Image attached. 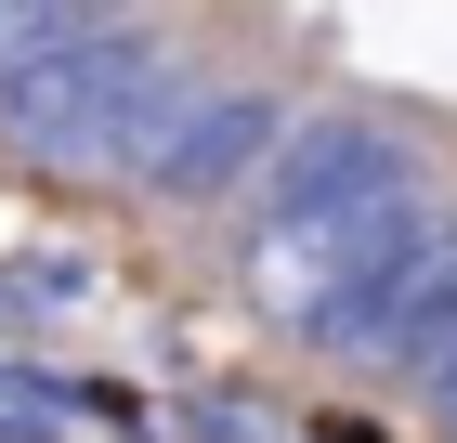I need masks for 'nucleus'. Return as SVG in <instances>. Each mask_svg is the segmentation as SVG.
<instances>
[{
  "instance_id": "obj_2",
  "label": "nucleus",
  "mask_w": 457,
  "mask_h": 443,
  "mask_svg": "<svg viewBox=\"0 0 457 443\" xmlns=\"http://www.w3.org/2000/svg\"><path fill=\"white\" fill-rule=\"evenodd\" d=\"M183 104H196V66H183L157 27L131 13H92L66 27L53 53L0 78V144L39 157V170H92V183H144L157 170V144L183 131Z\"/></svg>"
},
{
  "instance_id": "obj_3",
  "label": "nucleus",
  "mask_w": 457,
  "mask_h": 443,
  "mask_svg": "<svg viewBox=\"0 0 457 443\" xmlns=\"http://www.w3.org/2000/svg\"><path fill=\"white\" fill-rule=\"evenodd\" d=\"M275 144H287V92L275 78H196L183 131L157 144V170L131 196H157V209H248L262 170H275Z\"/></svg>"
},
{
  "instance_id": "obj_1",
  "label": "nucleus",
  "mask_w": 457,
  "mask_h": 443,
  "mask_svg": "<svg viewBox=\"0 0 457 443\" xmlns=\"http://www.w3.org/2000/svg\"><path fill=\"white\" fill-rule=\"evenodd\" d=\"M405 235H431V157L405 118L379 104H314V118H287L275 170L248 196V300L275 313L287 340H314L327 300H340L366 261H392Z\"/></svg>"
},
{
  "instance_id": "obj_4",
  "label": "nucleus",
  "mask_w": 457,
  "mask_h": 443,
  "mask_svg": "<svg viewBox=\"0 0 457 443\" xmlns=\"http://www.w3.org/2000/svg\"><path fill=\"white\" fill-rule=\"evenodd\" d=\"M170 443H301L262 391H183L170 405Z\"/></svg>"
}]
</instances>
